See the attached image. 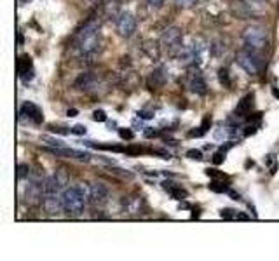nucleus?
Wrapping results in <instances>:
<instances>
[{
  "mask_svg": "<svg viewBox=\"0 0 279 261\" xmlns=\"http://www.w3.org/2000/svg\"><path fill=\"white\" fill-rule=\"evenodd\" d=\"M77 45L82 58H93L100 49V23L95 18L87 19L77 32Z\"/></svg>",
  "mask_w": 279,
  "mask_h": 261,
  "instance_id": "nucleus-1",
  "label": "nucleus"
},
{
  "mask_svg": "<svg viewBox=\"0 0 279 261\" xmlns=\"http://www.w3.org/2000/svg\"><path fill=\"white\" fill-rule=\"evenodd\" d=\"M211 47L203 38H192L190 44L183 45L180 52V61L187 66H203L206 63V58L209 56Z\"/></svg>",
  "mask_w": 279,
  "mask_h": 261,
  "instance_id": "nucleus-2",
  "label": "nucleus"
},
{
  "mask_svg": "<svg viewBox=\"0 0 279 261\" xmlns=\"http://www.w3.org/2000/svg\"><path fill=\"white\" fill-rule=\"evenodd\" d=\"M61 207L63 211H67L68 214H80L86 207V197L80 194V190L77 187L72 188H65L60 195Z\"/></svg>",
  "mask_w": 279,
  "mask_h": 261,
  "instance_id": "nucleus-3",
  "label": "nucleus"
},
{
  "mask_svg": "<svg viewBox=\"0 0 279 261\" xmlns=\"http://www.w3.org/2000/svg\"><path fill=\"white\" fill-rule=\"evenodd\" d=\"M236 61L238 65L249 75H258L264 68V61L262 56L258 54V51H253V49H243L236 54Z\"/></svg>",
  "mask_w": 279,
  "mask_h": 261,
  "instance_id": "nucleus-4",
  "label": "nucleus"
},
{
  "mask_svg": "<svg viewBox=\"0 0 279 261\" xmlns=\"http://www.w3.org/2000/svg\"><path fill=\"white\" fill-rule=\"evenodd\" d=\"M183 35H181V30L178 26H170L164 30L161 37V47L164 52H168L170 56H180L181 49H183Z\"/></svg>",
  "mask_w": 279,
  "mask_h": 261,
  "instance_id": "nucleus-5",
  "label": "nucleus"
},
{
  "mask_svg": "<svg viewBox=\"0 0 279 261\" xmlns=\"http://www.w3.org/2000/svg\"><path fill=\"white\" fill-rule=\"evenodd\" d=\"M243 42H244L248 49L262 51V49H265L269 45L267 30L257 25L248 26V28H244V32H243Z\"/></svg>",
  "mask_w": 279,
  "mask_h": 261,
  "instance_id": "nucleus-6",
  "label": "nucleus"
},
{
  "mask_svg": "<svg viewBox=\"0 0 279 261\" xmlns=\"http://www.w3.org/2000/svg\"><path fill=\"white\" fill-rule=\"evenodd\" d=\"M115 28H117V33L124 38H129L135 35L136 32V18L131 12H121L115 19Z\"/></svg>",
  "mask_w": 279,
  "mask_h": 261,
  "instance_id": "nucleus-7",
  "label": "nucleus"
},
{
  "mask_svg": "<svg viewBox=\"0 0 279 261\" xmlns=\"http://www.w3.org/2000/svg\"><path fill=\"white\" fill-rule=\"evenodd\" d=\"M187 86L194 94H199V96H204L208 93L206 80H204L199 66H190L189 75H187Z\"/></svg>",
  "mask_w": 279,
  "mask_h": 261,
  "instance_id": "nucleus-8",
  "label": "nucleus"
},
{
  "mask_svg": "<svg viewBox=\"0 0 279 261\" xmlns=\"http://www.w3.org/2000/svg\"><path fill=\"white\" fill-rule=\"evenodd\" d=\"M122 209H124V213L129 214V216H140V214L145 213L147 204H145L141 195L133 194V195H128V197L122 198Z\"/></svg>",
  "mask_w": 279,
  "mask_h": 261,
  "instance_id": "nucleus-9",
  "label": "nucleus"
},
{
  "mask_svg": "<svg viewBox=\"0 0 279 261\" xmlns=\"http://www.w3.org/2000/svg\"><path fill=\"white\" fill-rule=\"evenodd\" d=\"M21 117H27L28 120H32L34 124H42L44 122V113L38 108L37 104L32 103V101H25L21 104Z\"/></svg>",
  "mask_w": 279,
  "mask_h": 261,
  "instance_id": "nucleus-10",
  "label": "nucleus"
},
{
  "mask_svg": "<svg viewBox=\"0 0 279 261\" xmlns=\"http://www.w3.org/2000/svg\"><path fill=\"white\" fill-rule=\"evenodd\" d=\"M230 11H232V14L239 19L255 18V11H253L251 5H249L248 2H244V0H234L232 5H230Z\"/></svg>",
  "mask_w": 279,
  "mask_h": 261,
  "instance_id": "nucleus-11",
  "label": "nucleus"
},
{
  "mask_svg": "<svg viewBox=\"0 0 279 261\" xmlns=\"http://www.w3.org/2000/svg\"><path fill=\"white\" fill-rule=\"evenodd\" d=\"M253 103H255V96L253 94H246L241 101L238 103L234 110V117L236 119H246L248 115H251V110H253Z\"/></svg>",
  "mask_w": 279,
  "mask_h": 261,
  "instance_id": "nucleus-12",
  "label": "nucleus"
},
{
  "mask_svg": "<svg viewBox=\"0 0 279 261\" xmlns=\"http://www.w3.org/2000/svg\"><path fill=\"white\" fill-rule=\"evenodd\" d=\"M106 197H108V190H106V187L103 183H91V198H89L91 204L95 205L103 204L106 200Z\"/></svg>",
  "mask_w": 279,
  "mask_h": 261,
  "instance_id": "nucleus-13",
  "label": "nucleus"
},
{
  "mask_svg": "<svg viewBox=\"0 0 279 261\" xmlns=\"http://www.w3.org/2000/svg\"><path fill=\"white\" fill-rule=\"evenodd\" d=\"M18 73L19 77L27 82V80H32V77H34V63H32V58L30 56H21L18 60Z\"/></svg>",
  "mask_w": 279,
  "mask_h": 261,
  "instance_id": "nucleus-14",
  "label": "nucleus"
},
{
  "mask_svg": "<svg viewBox=\"0 0 279 261\" xmlns=\"http://www.w3.org/2000/svg\"><path fill=\"white\" fill-rule=\"evenodd\" d=\"M168 82V73H166V68H157L150 73L148 77L147 84L150 89H161L164 84Z\"/></svg>",
  "mask_w": 279,
  "mask_h": 261,
  "instance_id": "nucleus-15",
  "label": "nucleus"
},
{
  "mask_svg": "<svg viewBox=\"0 0 279 261\" xmlns=\"http://www.w3.org/2000/svg\"><path fill=\"white\" fill-rule=\"evenodd\" d=\"M162 188H164L173 198H176V200H183V198H187V195H189L180 185H176V183H173V181H164L162 183Z\"/></svg>",
  "mask_w": 279,
  "mask_h": 261,
  "instance_id": "nucleus-16",
  "label": "nucleus"
},
{
  "mask_svg": "<svg viewBox=\"0 0 279 261\" xmlns=\"http://www.w3.org/2000/svg\"><path fill=\"white\" fill-rule=\"evenodd\" d=\"M141 49H143V52L147 54L148 58H152L154 61L159 60V56H161V45L157 44V42H152V40H147L143 45H141Z\"/></svg>",
  "mask_w": 279,
  "mask_h": 261,
  "instance_id": "nucleus-17",
  "label": "nucleus"
},
{
  "mask_svg": "<svg viewBox=\"0 0 279 261\" xmlns=\"http://www.w3.org/2000/svg\"><path fill=\"white\" fill-rule=\"evenodd\" d=\"M96 82V77L93 73H82L79 78H77L75 82V87H79V89H91V87L95 86Z\"/></svg>",
  "mask_w": 279,
  "mask_h": 261,
  "instance_id": "nucleus-18",
  "label": "nucleus"
},
{
  "mask_svg": "<svg viewBox=\"0 0 279 261\" xmlns=\"http://www.w3.org/2000/svg\"><path fill=\"white\" fill-rule=\"evenodd\" d=\"M209 126H211V117L209 115H204V119H203V122H201V126H199V130H192L189 136H196V138H199V136H203V134H206L208 130H209Z\"/></svg>",
  "mask_w": 279,
  "mask_h": 261,
  "instance_id": "nucleus-19",
  "label": "nucleus"
},
{
  "mask_svg": "<svg viewBox=\"0 0 279 261\" xmlns=\"http://www.w3.org/2000/svg\"><path fill=\"white\" fill-rule=\"evenodd\" d=\"M218 80L223 87H230V75L227 68H220L218 70Z\"/></svg>",
  "mask_w": 279,
  "mask_h": 261,
  "instance_id": "nucleus-20",
  "label": "nucleus"
},
{
  "mask_svg": "<svg viewBox=\"0 0 279 261\" xmlns=\"http://www.w3.org/2000/svg\"><path fill=\"white\" fill-rule=\"evenodd\" d=\"M18 178H19V181L30 178V167H28V164H19L18 165Z\"/></svg>",
  "mask_w": 279,
  "mask_h": 261,
  "instance_id": "nucleus-21",
  "label": "nucleus"
},
{
  "mask_svg": "<svg viewBox=\"0 0 279 261\" xmlns=\"http://www.w3.org/2000/svg\"><path fill=\"white\" fill-rule=\"evenodd\" d=\"M209 190H211V192H218V194H223V192H229V187H227L225 183L213 181L211 185H209Z\"/></svg>",
  "mask_w": 279,
  "mask_h": 261,
  "instance_id": "nucleus-22",
  "label": "nucleus"
},
{
  "mask_svg": "<svg viewBox=\"0 0 279 261\" xmlns=\"http://www.w3.org/2000/svg\"><path fill=\"white\" fill-rule=\"evenodd\" d=\"M220 216L223 220H238V211H234V209H222Z\"/></svg>",
  "mask_w": 279,
  "mask_h": 261,
  "instance_id": "nucleus-23",
  "label": "nucleus"
},
{
  "mask_svg": "<svg viewBox=\"0 0 279 261\" xmlns=\"http://www.w3.org/2000/svg\"><path fill=\"white\" fill-rule=\"evenodd\" d=\"M199 0H174V4L178 5V7H181V9H190V7H194V5L197 4Z\"/></svg>",
  "mask_w": 279,
  "mask_h": 261,
  "instance_id": "nucleus-24",
  "label": "nucleus"
},
{
  "mask_svg": "<svg viewBox=\"0 0 279 261\" xmlns=\"http://www.w3.org/2000/svg\"><path fill=\"white\" fill-rule=\"evenodd\" d=\"M209 47H211V54H213V56H216V58L222 56V52L225 51V47H223V45L220 44V42H215V44L209 45Z\"/></svg>",
  "mask_w": 279,
  "mask_h": 261,
  "instance_id": "nucleus-25",
  "label": "nucleus"
},
{
  "mask_svg": "<svg viewBox=\"0 0 279 261\" xmlns=\"http://www.w3.org/2000/svg\"><path fill=\"white\" fill-rule=\"evenodd\" d=\"M124 152L128 155H140V153H145L147 150L141 148V146H128V148H124Z\"/></svg>",
  "mask_w": 279,
  "mask_h": 261,
  "instance_id": "nucleus-26",
  "label": "nucleus"
},
{
  "mask_svg": "<svg viewBox=\"0 0 279 261\" xmlns=\"http://www.w3.org/2000/svg\"><path fill=\"white\" fill-rule=\"evenodd\" d=\"M187 157L192 159V161H203V152H201V150H189Z\"/></svg>",
  "mask_w": 279,
  "mask_h": 261,
  "instance_id": "nucleus-27",
  "label": "nucleus"
},
{
  "mask_svg": "<svg viewBox=\"0 0 279 261\" xmlns=\"http://www.w3.org/2000/svg\"><path fill=\"white\" fill-rule=\"evenodd\" d=\"M93 120H96V122H105L106 113L103 112V110H96V112L93 113Z\"/></svg>",
  "mask_w": 279,
  "mask_h": 261,
  "instance_id": "nucleus-28",
  "label": "nucleus"
},
{
  "mask_svg": "<svg viewBox=\"0 0 279 261\" xmlns=\"http://www.w3.org/2000/svg\"><path fill=\"white\" fill-rule=\"evenodd\" d=\"M223 159H225V150H220V152H216L215 153V155H213V162H215V164L216 165H218V164H222V162H223Z\"/></svg>",
  "mask_w": 279,
  "mask_h": 261,
  "instance_id": "nucleus-29",
  "label": "nucleus"
},
{
  "mask_svg": "<svg viewBox=\"0 0 279 261\" xmlns=\"http://www.w3.org/2000/svg\"><path fill=\"white\" fill-rule=\"evenodd\" d=\"M145 2H147L148 7H152V9H159V7H162V4H164L166 0H145Z\"/></svg>",
  "mask_w": 279,
  "mask_h": 261,
  "instance_id": "nucleus-30",
  "label": "nucleus"
},
{
  "mask_svg": "<svg viewBox=\"0 0 279 261\" xmlns=\"http://www.w3.org/2000/svg\"><path fill=\"white\" fill-rule=\"evenodd\" d=\"M119 134H121L122 139H133V132L129 129H121L119 130Z\"/></svg>",
  "mask_w": 279,
  "mask_h": 261,
  "instance_id": "nucleus-31",
  "label": "nucleus"
},
{
  "mask_svg": "<svg viewBox=\"0 0 279 261\" xmlns=\"http://www.w3.org/2000/svg\"><path fill=\"white\" fill-rule=\"evenodd\" d=\"M72 132H73V134L82 136V134H86V127H84V126H75V127L72 129Z\"/></svg>",
  "mask_w": 279,
  "mask_h": 261,
  "instance_id": "nucleus-32",
  "label": "nucleus"
},
{
  "mask_svg": "<svg viewBox=\"0 0 279 261\" xmlns=\"http://www.w3.org/2000/svg\"><path fill=\"white\" fill-rule=\"evenodd\" d=\"M206 174L211 176V178H222V174H220L216 169H206Z\"/></svg>",
  "mask_w": 279,
  "mask_h": 261,
  "instance_id": "nucleus-33",
  "label": "nucleus"
},
{
  "mask_svg": "<svg viewBox=\"0 0 279 261\" xmlns=\"http://www.w3.org/2000/svg\"><path fill=\"white\" fill-rule=\"evenodd\" d=\"M238 220H239V221H248V220H249V216H248V214L239 213V211H238Z\"/></svg>",
  "mask_w": 279,
  "mask_h": 261,
  "instance_id": "nucleus-34",
  "label": "nucleus"
},
{
  "mask_svg": "<svg viewBox=\"0 0 279 261\" xmlns=\"http://www.w3.org/2000/svg\"><path fill=\"white\" fill-rule=\"evenodd\" d=\"M229 195L232 198H234V200H241V197H239V194H236V192H232V190H229Z\"/></svg>",
  "mask_w": 279,
  "mask_h": 261,
  "instance_id": "nucleus-35",
  "label": "nucleus"
},
{
  "mask_svg": "<svg viewBox=\"0 0 279 261\" xmlns=\"http://www.w3.org/2000/svg\"><path fill=\"white\" fill-rule=\"evenodd\" d=\"M77 115V110H68V117H75Z\"/></svg>",
  "mask_w": 279,
  "mask_h": 261,
  "instance_id": "nucleus-36",
  "label": "nucleus"
},
{
  "mask_svg": "<svg viewBox=\"0 0 279 261\" xmlns=\"http://www.w3.org/2000/svg\"><path fill=\"white\" fill-rule=\"evenodd\" d=\"M27 2H28V0H19V4H21V5H25Z\"/></svg>",
  "mask_w": 279,
  "mask_h": 261,
  "instance_id": "nucleus-37",
  "label": "nucleus"
},
{
  "mask_svg": "<svg viewBox=\"0 0 279 261\" xmlns=\"http://www.w3.org/2000/svg\"><path fill=\"white\" fill-rule=\"evenodd\" d=\"M100 2H105V0H100Z\"/></svg>",
  "mask_w": 279,
  "mask_h": 261,
  "instance_id": "nucleus-38",
  "label": "nucleus"
}]
</instances>
